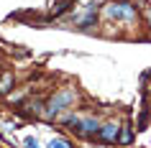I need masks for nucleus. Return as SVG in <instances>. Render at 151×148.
Wrapping results in <instances>:
<instances>
[{
  "label": "nucleus",
  "instance_id": "nucleus-1",
  "mask_svg": "<svg viewBox=\"0 0 151 148\" xmlns=\"http://www.w3.org/2000/svg\"><path fill=\"white\" fill-rule=\"evenodd\" d=\"M74 100H77V92H74L72 87H64V89H59V92H54L51 97H49V102H46L44 117H46V120H54L59 112H64L67 107H72Z\"/></svg>",
  "mask_w": 151,
  "mask_h": 148
},
{
  "label": "nucleus",
  "instance_id": "nucleus-2",
  "mask_svg": "<svg viewBox=\"0 0 151 148\" xmlns=\"http://www.w3.org/2000/svg\"><path fill=\"white\" fill-rule=\"evenodd\" d=\"M105 16L113 21H123V23H133L136 21V5L131 0H113L105 5Z\"/></svg>",
  "mask_w": 151,
  "mask_h": 148
},
{
  "label": "nucleus",
  "instance_id": "nucleus-3",
  "mask_svg": "<svg viewBox=\"0 0 151 148\" xmlns=\"http://www.w3.org/2000/svg\"><path fill=\"white\" fill-rule=\"evenodd\" d=\"M82 138H97L100 135V123L95 117H80V128H77Z\"/></svg>",
  "mask_w": 151,
  "mask_h": 148
},
{
  "label": "nucleus",
  "instance_id": "nucleus-4",
  "mask_svg": "<svg viewBox=\"0 0 151 148\" xmlns=\"http://www.w3.org/2000/svg\"><path fill=\"white\" fill-rule=\"evenodd\" d=\"M118 135H120L118 125H115V123H105V125H100V135H97V138L103 140V143H115Z\"/></svg>",
  "mask_w": 151,
  "mask_h": 148
},
{
  "label": "nucleus",
  "instance_id": "nucleus-5",
  "mask_svg": "<svg viewBox=\"0 0 151 148\" xmlns=\"http://www.w3.org/2000/svg\"><path fill=\"white\" fill-rule=\"evenodd\" d=\"M13 87H16V77H13V71H3V74H0V94H8Z\"/></svg>",
  "mask_w": 151,
  "mask_h": 148
},
{
  "label": "nucleus",
  "instance_id": "nucleus-6",
  "mask_svg": "<svg viewBox=\"0 0 151 148\" xmlns=\"http://www.w3.org/2000/svg\"><path fill=\"white\" fill-rule=\"evenodd\" d=\"M74 3H77V0H56L54 10H51V13H54V18H59V16H64L67 10H72V8H74Z\"/></svg>",
  "mask_w": 151,
  "mask_h": 148
},
{
  "label": "nucleus",
  "instance_id": "nucleus-7",
  "mask_svg": "<svg viewBox=\"0 0 151 148\" xmlns=\"http://www.w3.org/2000/svg\"><path fill=\"white\" fill-rule=\"evenodd\" d=\"M118 140H120V143H131V140H133V128H131V125H126V128L120 130Z\"/></svg>",
  "mask_w": 151,
  "mask_h": 148
},
{
  "label": "nucleus",
  "instance_id": "nucleus-8",
  "mask_svg": "<svg viewBox=\"0 0 151 148\" xmlns=\"http://www.w3.org/2000/svg\"><path fill=\"white\" fill-rule=\"evenodd\" d=\"M46 148H72V143H69V140H64V138H51Z\"/></svg>",
  "mask_w": 151,
  "mask_h": 148
},
{
  "label": "nucleus",
  "instance_id": "nucleus-9",
  "mask_svg": "<svg viewBox=\"0 0 151 148\" xmlns=\"http://www.w3.org/2000/svg\"><path fill=\"white\" fill-rule=\"evenodd\" d=\"M23 148H41V143L36 138H26L23 140Z\"/></svg>",
  "mask_w": 151,
  "mask_h": 148
},
{
  "label": "nucleus",
  "instance_id": "nucleus-10",
  "mask_svg": "<svg viewBox=\"0 0 151 148\" xmlns=\"http://www.w3.org/2000/svg\"><path fill=\"white\" fill-rule=\"evenodd\" d=\"M146 13H149V21H151V8H146Z\"/></svg>",
  "mask_w": 151,
  "mask_h": 148
}]
</instances>
